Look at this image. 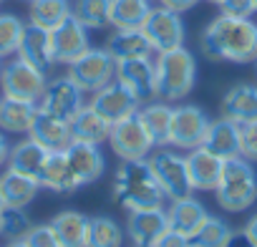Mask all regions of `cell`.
I'll list each match as a JSON object with an SVG mask.
<instances>
[{
    "label": "cell",
    "mask_w": 257,
    "mask_h": 247,
    "mask_svg": "<svg viewBox=\"0 0 257 247\" xmlns=\"http://www.w3.org/2000/svg\"><path fill=\"white\" fill-rule=\"evenodd\" d=\"M142 31L149 38L154 53H164V51L184 46V23H182L179 13H174L164 6L152 8V13L147 16Z\"/></svg>",
    "instance_id": "obj_10"
},
{
    "label": "cell",
    "mask_w": 257,
    "mask_h": 247,
    "mask_svg": "<svg viewBox=\"0 0 257 247\" xmlns=\"http://www.w3.org/2000/svg\"><path fill=\"white\" fill-rule=\"evenodd\" d=\"M88 106H91L93 111H98L108 124H116V121L126 118L128 113L139 111V106H142V103L134 98V93L128 91L123 83H118V81L113 78L108 86L98 88V91L91 96Z\"/></svg>",
    "instance_id": "obj_14"
},
{
    "label": "cell",
    "mask_w": 257,
    "mask_h": 247,
    "mask_svg": "<svg viewBox=\"0 0 257 247\" xmlns=\"http://www.w3.org/2000/svg\"><path fill=\"white\" fill-rule=\"evenodd\" d=\"M41 182L36 177H28V174H21V172H13V169H6L0 174V192H3V202L6 207H21L26 209L41 192Z\"/></svg>",
    "instance_id": "obj_25"
},
{
    "label": "cell",
    "mask_w": 257,
    "mask_h": 247,
    "mask_svg": "<svg viewBox=\"0 0 257 247\" xmlns=\"http://www.w3.org/2000/svg\"><path fill=\"white\" fill-rule=\"evenodd\" d=\"M8 154H11V144L6 139V132H0V167L8 164Z\"/></svg>",
    "instance_id": "obj_45"
},
{
    "label": "cell",
    "mask_w": 257,
    "mask_h": 247,
    "mask_svg": "<svg viewBox=\"0 0 257 247\" xmlns=\"http://www.w3.org/2000/svg\"><path fill=\"white\" fill-rule=\"evenodd\" d=\"M209 116L199 106H177L172 108V127H169V147L189 152L202 147V139L209 129Z\"/></svg>",
    "instance_id": "obj_9"
},
{
    "label": "cell",
    "mask_w": 257,
    "mask_h": 247,
    "mask_svg": "<svg viewBox=\"0 0 257 247\" xmlns=\"http://www.w3.org/2000/svg\"><path fill=\"white\" fill-rule=\"evenodd\" d=\"M31 139H36L41 147H46L48 152H66L73 142V132H71V124L63 118H56L46 111L38 108L33 124H31Z\"/></svg>",
    "instance_id": "obj_17"
},
{
    "label": "cell",
    "mask_w": 257,
    "mask_h": 247,
    "mask_svg": "<svg viewBox=\"0 0 257 247\" xmlns=\"http://www.w3.org/2000/svg\"><path fill=\"white\" fill-rule=\"evenodd\" d=\"M6 207V202H3V192H0V209H3Z\"/></svg>",
    "instance_id": "obj_47"
},
{
    "label": "cell",
    "mask_w": 257,
    "mask_h": 247,
    "mask_svg": "<svg viewBox=\"0 0 257 247\" xmlns=\"http://www.w3.org/2000/svg\"><path fill=\"white\" fill-rule=\"evenodd\" d=\"M227 247H254V244H252V239H249L244 232H232Z\"/></svg>",
    "instance_id": "obj_43"
},
{
    "label": "cell",
    "mask_w": 257,
    "mask_h": 247,
    "mask_svg": "<svg viewBox=\"0 0 257 247\" xmlns=\"http://www.w3.org/2000/svg\"><path fill=\"white\" fill-rule=\"evenodd\" d=\"M88 222L91 217H86L83 212L76 209H63L51 219V227L61 242V247H86L88 239Z\"/></svg>",
    "instance_id": "obj_27"
},
{
    "label": "cell",
    "mask_w": 257,
    "mask_h": 247,
    "mask_svg": "<svg viewBox=\"0 0 257 247\" xmlns=\"http://www.w3.org/2000/svg\"><path fill=\"white\" fill-rule=\"evenodd\" d=\"M219 11L222 16H232V18H252L254 6L252 0H219Z\"/></svg>",
    "instance_id": "obj_40"
},
{
    "label": "cell",
    "mask_w": 257,
    "mask_h": 247,
    "mask_svg": "<svg viewBox=\"0 0 257 247\" xmlns=\"http://www.w3.org/2000/svg\"><path fill=\"white\" fill-rule=\"evenodd\" d=\"M26 23L13 13H0V58L18 53Z\"/></svg>",
    "instance_id": "obj_36"
},
{
    "label": "cell",
    "mask_w": 257,
    "mask_h": 247,
    "mask_svg": "<svg viewBox=\"0 0 257 247\" xmlns=\"http://www.w3.org/2000/svg\"><path fill=\"white\" fill-rule=\"evenodd\" d=\"M242 232H244V234L252 239V244L257 247V214H254V217H249V222L244 224V229H242Z\"/></svg>",
    "instance_id": "obj_44"
},
{
    "label": "cell",
    "mask_w": 257,
    "mask_h": 247,
    "mask_svg": "<svg viewBox=\"0 0 257 247\" xmlns=\"http://www.w3.org/2000/svg\"><path fill=\"white\" fill-rule=\"evenodd\" d=\"M0 61H3V58H0ZM0 68H3V63H0Z\"/></svg>",
    "instance_id": "obj_51"
},
{
    "label": "cell",
    "mask_w": 257,
    "mask_h": 247,
    "mask_svg": "<svg viewBox=\"0 0 257 247\" xmlns=\"http://www.w3.org/2000/svg\"><path fill=\"white\" fill-rule=\"evenodd\" d=\"M51 46H53V58L56 63H73L78 56H83L91 48V38H88V28L81 26L73 16H68L61 26H56L51 31Z\"/></svg>",
    "instance_id": "obj_13"
},
{
    "label": "cell",
    "mask_w": 257,
    "mask_h": 247,
    "mask_svg": "<svg viewBox=\"0 0 257 247\" xmlns=\"http://www.w3.org/2000/svg\"><path fill=\"white\" fill-rule=\"evenodd\" d=\"M209 3H214V6H217V3H219V0H209Z\"/></svg>",
    "instance_id": "obj_50"
},
{
    "label": "cell",
    "mask_w": 257,
    "mask_h": 247,
    "mask_svg": "<svg viewBox=\"0 0 257 247\" xmlns=\"http://www.w3.org/2000/svg\"><path fill=\"white\" fill-rule=\"evenodd\" d=\"M83 91L68 78V76H61V78H53L46 83V91L38 101V108L56 116V118H63V121H73L76 113L83 108Z\"/></svg>",
    "instance_id": "obj_11"
},
{
    "label": "cell",
    "mask_w": 257,
    "mask_h": 247,
    "mask_svg": "<svg viewBox=\"0 0 257 247\" xmlns=\"http://www.w3.org/2000/svg\"><path fill=\"white\" fill-rule=\"evenodd\" d=\"M6 247H28V244H26V239H11Z\"/></svg>",
    "instance_id": "obj_46"
},
{
    "label": "cell",
    "mask_w": 257,
    "mask_h": 247,
    "mask_svg": "<svg viewBox=\"0 0 257 247\" xmlns=\"http://www.w3.org/2000/svg\"><path fill=\"white\" fill-rule=\"evenodd\" d=\"M106 51L113 56V61H128V58H149L154 56V48L142 28H116L108 36Z\"/></svg>",
    "instance_id": "obj_23"
},
{
    "label": "cell",
    "mask_w": 257,
    "mask_h": 247,
    "mask_svg": "<svg viewBox=\"0 0 257 247\" xmlns=\"http://www.w3.org/2000/svg\"><path fill=\"white\" fill-rule=\"evenodd\" d=\"M254 68H257V61H254Z\"/></svg>",
    "instance_id": "obj_52"
},
{
    "label": "cell",
    "mask_w": 257,
    "mask_h": 247,
    "mask_svg": "<svg viewBox=\"0 0 257 247\" xmlns=\"http://www.w3.org/2000/svg\"><path fill=\"white\" fill-rule=\"evenodd\" d=\"M26 3H31V0H26Z\"/></svg>",
    "instance_id": "obj_53"
},
{
    "label": "cell",
    "mask_w": 257,
    "mask_h": 247,
    "mask_svg": "<svg viewBox=\"0 0 257 247\" xmlns=\"http://www.w3.org/2000/svg\"><path fill=\"white\" fill-rule=\"evenodd\" d=\"M199 51L209 61L254 63L257 61V23L252 18L217 16L199 36Z\"/></svg>",
    "instance_id": "obj_1"
},
{
    "label": "cell",
    "mask_w": 257,
    "mask_h": 247,
    "mask_svg": "<svg viewBox=\"0 0 257 247\" xmlns=\"http://www.w3.org/2000/svg\"><path fill=\"white\" fill-rule=\"evenodd\" d=\"M184 164H187V174L194 192H214L222 167H224L219 157H214L204 147H197V149H189V154L184 157Z\"/></svg>",
    "instance_id": "obj_16"
},
{
    "label": "cell",
    "mask_w": 257,
    "mask_h": 247,
    "mask_svg": "<svg viewBox=\"0 0 257 247\" xmlns=\"http://www.w3.org/2000/svg\"><path fill=\"white\" fill-rule=\"evenodd\" d=\"M83 93H96L98 88L108 86L116 78V61L106 48H88L73 63H68L66 73Z\"/></svg>",
    "instance_id": "obj_7"
},
{
    "label": "cell",
    "mask_w": 257,
    "mask_h": 247,
    "mask_svg": "<svg viewBox=\"0 0 257 247\" xmlns=\"http://www.w3.org/2000/svg\"><path fill=\"white\" fill-rule=\"evenodd\" d=\"M0 222H3V237H8V242L23 239L26 232L33 227L26 209H21V207H3L0 209Z\"/></svg>",
    "instance_id": "obj_37"
},
{
    "label": "cell",
    "mask_w": 257,
    "mask_h": 247,
    "mask_svg": "<svg viewBox=\"0 0 257 247\" xmlns=\"http://www.w3.org/2000/svg\"><path fill=\"white\" fill-rule=\"evenodd\" d=\"M217 204L224 212H244L257 202V172L244 157L227 159L214 187Z\"/></svg>",
    "instance_id": "obj_4"
},
{
    "label": "cell",
    "mask_w": 257,
    "mask_h": 247,
    "mask_svg": "<svg viewBox=\"0 0 257 247\" xmlns=\"http://www.w3.org/2000/svg\"><path fill=\"white\" fill-rule=\"evenodd\" d=\"M219 111L234 124H247L257 118V83H234L222 96Z\"/></svg>",
    "instance_id": "obj_22"
},
{
    "label": "cell",
    "mask_w": 257,
    "mask_h": 247,
    "mask_svg": "<svg viewBox=\"0 0 257 247\" xmlns=\"http://www.w3.org/2000/svg\"><path fill=\"white\" fill-rule=\"evenodd\" d=\"M0 3H3V0H0Z\"/></svg>",
    "instance_id": "obj_54"
},
{
    "label": "cell",
    "mask_w": 257,
    "mask_h": 247,
    "mask_svg": "<svg viewBox=\"0 0 257 247\" xmlns=\"http://www.w3.org/2000/svg\"><path fill=\"white\" fill-rule=\"evenodd\" d=\"M108 144L121 162H139V159H147L154 152V142H152L147 127L142 124L139 111L111 124Z\"/></svg>",
    "instance_id": "obj_6"
},
{
    "label": "cell",
    "mask_w": 257,
    "mask_h": 247,
    "mask_svg": "<svg viewBox=\"0 0 257 247\" xmlns=\"http://www.w3.org/2000/svg\"><path fill=\"white\" fill-rule=\"evenodd\" d=\"M239 157L257 162V118L239 124Z\"/></svg>",
    "instance_id": "obj_38"
},
{
    "label": "cell",
    "mask_w": 257,
    "mask_h": 247,
    "mask_svg": "<svg viewBox=\"0 0 257 247\" xmlns=\"http://www.w3.org/2000/svg\"><path fill=\"white\" fill-rule=\"evenodd\" d=\"M199 3V0H159V6H164V8H169V11H174V13H184V11H189V8H194Z\"/></svg>",
    "instance_id": "obj_42"
},
{
    "label": "cell",
    "mask_w": 257,
    "mask_h": 247,
    "mask_svg": "<svg viewBox=\"0 0 257 247\" xmlns=\"http://www.w3.org/2000/svg\"><path fill=\"white\" fill-rule=\"evenodd\" d=\"M71 132H73V139L76 142H86V144H103L108 142V134H111V124L98 113L93 111L88 103L76 113V118L71 121Z\"/></svg>",
    "instance_id": "obj_29"
},
{
    "label": "cell",
    "mask_w": 257,
    "mask_h": 247,
    "mask_svg": "<svg viewBox=\"0 0 257 247\" xmlns=\"http://www.w3.org/2000/svg\"><path fill=\"white\" fill-rule=\"evenodd\" d=\"M71 16L88 31H101L111 26V0H76Z\"/></svg>",
    "instance_id": "obj_33"
},
{
    "label": "cell",
    "mask_w": 257,
    "mask_h": 247,
    "mask_svg": "<svg viewBox=\"0 0 257 247\" xmlns=\"http://www.w3.org/2000/svg\"><path fill=\"white\" fill-rule=\"evenodd\" d=\"M23 239H26L28 247H61V242H58V237H56L51 222H48V224H33V227L26 232Z\"/></svg>",
    "instance_id": "obj_39"
},
{
    "label": "cell",
    "mask_w": 257,
    "mask_h": 247,
    "mask_svg": "<svg viewBox=\"0 0 257 247\" xmlns=\"http://www.w3.org/2000/svg\"><path fill=\"white\" fill-rule=\"evenodd\" d=\"M157 98L174 103L192 93L197 83V61L184 46L157 53Z\"/></svg>",
    "instance_id": "obj_3"
},
{
    "label": "cell",
    "mask_w": 257,
    "mask_h": 247,
    "mask_svg": "<svg viewBox=\"0 0 257 247\" xmlns=\"http://www.w3.org/2000/svg\"><path fill=\"white\" fill-rule=\"evenodd\" d=\"M252 6H254V13H257V0H252Z\"/></svg>",
    "instance_id": "obj_48"
},
{
    "label": "cell",
    "mask_w": 257,
    "mask_h": 247,
    "mask_svg": "<svg viewBox=\"0 0 257 247\" xmlns=\"http://www.w3.org/2000/svg\"><path fill=\"white\" fill-rule=\"evenodd\" d=\"M164 192L157 184L147 159L139 162H123L113 179V202H118L123 209H154L164 204Z\"/></svg>",
    "instance_id": "obj_2"
},
{
    "label": "cell",
    "mask_w": 257,
    "mask_h": 247,
    "mask_svg": "<svg viewBox=\"0 0 257 247\" xmlns=\"http://www.w3.org/2000/svg\"><path fill=\"white\" fill-rule=\"evenodd\" d=\"M0 237H3V222H0Z\"/></svg>",
    "instance_id": "obj_49"
},
{
    "label": "cell",
    "mask_w": 257,
    "mask_h": 247,
    "mask_svg": "<svg viewBox=\"0 0 257 247\" xmlns=\"http://www.w3.org/2000/svg\"><path fill=\"white\" fill-rule=\"evenodd\" d=\"M202 147L207 152H212L214 157H219L222 162L239 157V124H234L224 116L209 121V129L202 139Z\"/></svg>",
    "instance_id": "obj_21"
},
{
    "label": "cell",
    "mask_w": 257,
    "mask_h": 247,
    "mask_svg": "<svg viewBox=\"0 0 257 247\" xmlns=\"http://www.w3.org/2000/svg\"><path fill=\"white\" fill-rule=\"evenodd\" d=\"M38 113V103L21 98H0V132L6 134H28Z\"/></svg>",
    "instance_id": "obj_26"
},
{
    "label": "cell",
    "mask_w": 257,
    "mask_h": 247,
    "mask_svg": "<svg viewBox=\"0 0 257 247\" xmlns=\"http://www.w3.org/2000/svg\"><path fill=\"white\" fill-rule=\"evenodd\" d=\"M139 116L142 124L147 127L154 149L159 147H169V127H172V106L167 101H149L144 106H139Z\"/></svg>",
    "instance_id": "obj_30"
},
{
    "label": "cell",
    "mask_w": 257,
    "mask_h": 247,
    "mask_svg": "<svg viewBox=\"0 0 257 247\" xmlns=\"http://www.w3.org/2000/svg\"><path fill=\"white\" fill-rule=\"evenodd\" d=\"M152 8H154L152 0H111V26L142 28Z\"/></svg>",
    "instance_id": "obj_31"
},
{
    "label": "cell",
    "mask_w": 257,
    "mask_h": 247,
    "mask_svg": "<svg viewBox=\"0 0 257 247\" xmlns=\"http://www.w3.org/2000/svg\"><path fill=\"white\" fill-rule=\"evenodd\" d=\"M68 16H71V3H68V0H31L28 18H31L33 26L53 31Z\"/></svg>",
    "instance_id": "obj_32"
},
{
    "label": "cell",
    "mask_w": 257,
    "mask_h": 247,
    "mask_svg": "<svg viewBox=\"0 0 257 247\" xmlns=\"http://www.w3.org/2000/svg\"><path fill=\"white\" fill-rule=\"evenodd\" d=\"M66 157L73 167V172L78 174L81 184H91L96 179L103 177L106 172V159L98 152L96 144H86V142H71V147L66 149Z\"/></svg>",
    "instance_id": "obj_24"
},
{
    "label": "cell",
    "mask_w": 257,
    "mask_h": 247,
    "mask_svg": "<svg viewBox=\"0 0 257 247\" xmlns=\"http://www.w3.org/2000/svg\"><path fill=\"white\" fill-rule=\"evenodd\" d=\"M38 182H41V187H46L56 194H71L78 187H83L78 174L73 172L66 152H51L48 154V159H46V164L38 174Z\"/></svg>",
    "instance_id": "obj_19"
},
{
    "label": "cell",
    "mask_w": 257,
    "mask_h": 247,
    "mask_svg": "<svg viewBox=\"0 0 257 247\" xmlns=\"http://www.w3.org/2000/svg\"><path fill=\"white\" fill-rule=\"evenodd\" d=\"M123 232L111 217H91L86 247H121Z\"/></svg>",
    "instance_id": "obj_35"
},
{
    "label": "cell",
    "mask_w": 257,
    "mask_h": 247,
    "mask_svg": "<svg viewBox=\"0 0 257 247\" xmlns=\"http://www.w3.org/2000/svg\"><path fill=\"white\" fill-rule=\"evenodd\" d=\"M154 247H192V242H189L187 237H182V234H177V232L167 229V232L157 239V244H154Z\"/></svg>",
    "instance_id": "obj_41"
},
{
    "label": "cell",
    "mask_w": 257,
    "mask_h": 247,
    "mask_svg": "<svg viewBox=\"0 0 257 247\" xmlns=\"http://www.w3.org/2000/svg\"><path fill=\"white\" fill-rule=\"evenodd\" d=\"M207 214H209V212L204 209V204L197 202V199L189 194V197L177 199V202L169 204V209H167V224H169L172 232H177V234H182V237H187V239L192 242V237H194V234L199 232V227L204 224Z\"/></svg>",
    "instance_id": "obj_20"
},
{
    "label": "cell",
    "mask_w": 257,
    "mask_h": 247,
    "mask_svg": "<svg viewBox=\"0 0 257 247\" xmlns=\"http://www.w3.org/2000/svg\"><path fill=\"white\" fill-rule=\"evenodd\" d=\"M147 164H149L157 184L162 187V192L169 202L184 199L194 192L192 182H189V174H187L184 157H179L177 152H172L167 147H159L147 157Z\"/></svg>",
    "instance_id": "obj_5"
},
{
    "label": "cell",
    "mask_w": 257,
    "mask_h": 247,
    "mask_svg": "<svg viewBox=\"0 0 257 247\" xmlns=\"http://www.w3.org/2000/svg\"><path fill=\"white\" fill-rule=\"evenodd\" d=\"M232 224L222 217L207 214L204 224L199 227V232L192 237V247H227L229 237H232Z\"/></svg>",
    "instance_id": "obj_34"
},
{
    "label": "cell",
    "mask_w": 257,
    "mask_h": 247,
    "mask_svg": "<svg viewBox=\"0 0 257 247\" xmlns=\"http://www.w3.org/2000/svg\"><path fill=\"white\" fill-rule=\"evenodd\" d=\"M46 73L36 66H31L23 58H13L0 68V91L8 98H21V101H33L38 103L43 91H46Z\"/></svg>",
    "instance_id": "obj_8"
},
{
    "label": "cell",
    "mask_w": 257,
    "mask_h": 247,
    "mask_svg": "<svg viewBox=\"0 0 257 247\" xmlns=\"http://www.w3.org/2000/svg\"><path fill=\"white\" fill-rule=\"evenodd\" d=\"M16 56L23 58V61H28L31 66L41 68L43 73H48L53 68V63H56L53 46H51V31L28 23L26 31H23V38H21V46H18V53Z\"/></svg>",
    "instance_id": "obj_18"
},
{
    "label": "cell",
    "mask_w": 257,
    "mask_h": 247,
    "mask_svg": "<svg viewBox=\"0 0 257 247\" xmlns=\"http://www.w3.org/2000/svg\"><path fill=\"white\" fill-rule=\"evenodd\" d=\"M116 81L132 91L142 106L149 101H157V66H154L152 56L118 61L116 63Z\"/></svg>",
    "instance_id": "obj_12"
},
{
    "label": "cell",
    "mask_w": 257,
    "mask_h": 247,
    "mask_svg": "<svg viewBox=\"0 0 257 247\" xmlns=\"http://www.w3.org/2000/svg\"><path fill=\"white\" fill-rule=\"evenodd\" d=\"M169 229L167 224V209L154 207V209H134L128 212L126 219V232L134 247H154L157 239Z\"/></svg>",
    "instance_id": "obj_15"
},
{
    "label": "cell",
    "mask_w": 257,
    "mask_h": 247,
    "mask_svg": "<svg viewBox=\"0 0 257 247\" xmlns=\"http://www.w3.org/2000/svg\"><path fill=\"white\" fill-rule=\"evenodd\" d=\"M48 154H51V152H48L46 147H41L36 139L26 137L23 142H18L16 147H11V154H8V169L38 179V174H41V169H43Z\"/></svg>",
    "instance_id": "obj_28"
}]
</instances>
